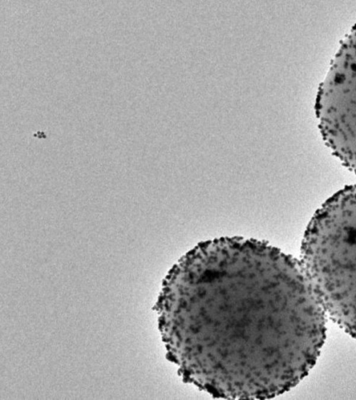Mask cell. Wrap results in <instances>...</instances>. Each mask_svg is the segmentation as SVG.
Instances as JSON below:
<instances>
[{"mask_svg":"<svg viewBox=\"0 0 356 400\" xmlns=\"http://www.w3.org/2000/svg\"><path fill=\"white\" fill-rule=\"evenodd\" d=\"M162 286L154 309L166 358L214 397L273 398L319 356L327 315L301 262L265 241L201 242Z\"/></svg>","mask_w":356,"mask_h":400,"instance_id":"6da1fadb","label":"cell"},{"mask_svg":"<svg viewBox=\"0 0 356 400\" xmlns=\"http://www.w3.org/2000/svg\"><path fill=\"white\" fill-rule=\"evenodd\" d=\"M300 256L326 315L356 339V184L339 190L316 211Z\"/></svg>","mask_w":356,"mask_h":400,"instance_id":"7a4b0ae2","label":"cell"},{"mask_svg":"<svg viewBox=\"0 0 356 400\" xmlns=\"http://www.w3.org/2000/svg\"><path fill=\"white\" fill-rule=\"evenodd\" d=\"M316 112L325 142L356 173V24L342 41L319 87Z\"/></svg>","mask_w":356,"mask_h":400,"instance_id":"3957f363","label":"cell"}]
</instances>
